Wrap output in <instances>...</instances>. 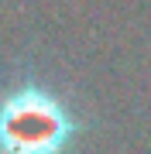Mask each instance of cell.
Wrapping results in <instances>:
<instances>
[{
	"label": "cell",
	"mask_w": 151,
	"mask_h": 154,
	"mask_svg": "<svg viewBox=\"0 0 151 154\" xmlns=\"http://www.w3.org/2000/svg\"><path fill=\"white\" fill-rule=\"evenodd\" d=\"M90 113L62 79L24 65L0 82V154H79Z\"/></svg>",
	"instance_id": "6da1fadb"
}]
</instances>
